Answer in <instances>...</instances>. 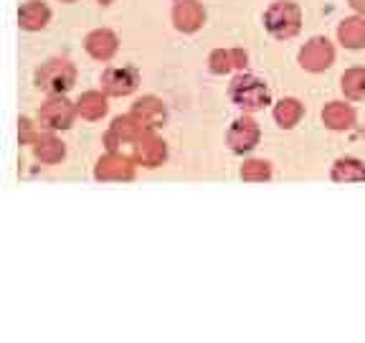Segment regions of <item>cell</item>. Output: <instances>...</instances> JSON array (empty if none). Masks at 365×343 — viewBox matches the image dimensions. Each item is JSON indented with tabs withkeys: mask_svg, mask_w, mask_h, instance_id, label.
<instances>
[{
	"mask_svg": "<svg viewBox=\"0 0 365 343\" xmlns=\"http://www.w3.org/2000/svg\"><path fill=\"white\" fill-rule=\"evenodd\" d=\"M259 135H262V132H259L257 122L251 120V117H239L234 125L228 127L226 143L234 153H246V150L257 148Z\"/></svg>",
	"mask_w": 365,
	"mask_h": 343,
	"instance_id": "ba28073f",
	"label": "cell"
},
{
	"mask_svg": "<svg viewBox=\"0 0 365 343\" xmlns=\"http://www.w3.org/2000/svg\"><path fill=\"white\" fill-rule=\"evenodd\" d=\"M97 3H102V6H109V3H114V0H97Z\"/></svg>",
	"mask_w": 365,
	"mask_h": 343,
	"instance_id": "4316f807",
	"label": "cell"
},
{
	"mask_svg": "<svg viewBox=\"0 0 365 343\" xmlns=\"http://www.w3.org/2000/svg\"><path fill=\"white\" fill-rule=\"evenodd\" d=\"M31 150H34V158L43 166H56L66 155V148L53 132H36L31 140Z\"/></svg>",
	"mask_w": 365,
	"mask_h": 343,
	"instance_id": "9c48e42d",
	"label": "cell"
},
{
	"mask_svg": "<svg viewBox=\"0 0 365 343\" xmlns=\"http://www.w3.org/2000/svg\"><path fill=\"white\" fill-rule=\"evenodd\" d=\"M76 104L68 102L63 94H51L38 107V122L46 130H68L76 120Z\"/></svg>",
	"mask_w": 365,
	"mask_h": 343,
	"instance_id": "277c9868",
	"label": "cell"
},
{
	"mask_svg": "<svg viewBox=\"0 0 365 343\" xmlns=\"http://www.w3.org/2000/svg\"><path fill=\"white\" fill-rule=\"evenodd\" d=\"M132 145H135V160L137 163H143L145 168L163 166V160L168 158L165 140L155 135L153 130H143L140 132V137H137Z\"/></svg>",
	"mask_w": 365,
	"mask_h": 343,
	"instance_id": "8992f818",
	"label": "cell"
},
{
	"mask_svg": "<svg viewBox=\"0 0 365 343\" xmlns=\"http://www.w3.org/2000/svg\"><path fill=\"white\" fill-rule=\"evenodd\" d=\"M132 117H135L140 125L145 127V130H155V127H160L163 122L168 120V109L165 104L160 102L158 97H143L137 99L135 104H132Z\"/></svg>",
	"mask_w": 365,
	"mask_h": 343,
	"instance_id": "7c38bea8",
	"label": "cell"
},
{
	"mask_svg": "<svg viewBox=\"0 0 365 343\" xmlns=\"http://www.w3.org/2000/svg\"><path fill=\"white\" fill-rule=\"evenodd\" d=\"M337 36H340V41L348 46V49H360V46H365V21H360V18H348L345 23H340Z\"/></svg>",
	"mask_w": 365,
	"mask_h": 343,
	"instance_id": "d6986e66",
	"label": "cell"
},
{
	"mask_svg": "<svg viewBox=\"0 0 365 343\" xmlns=\"http://www.w3.org/2000/svg\"><path fill=\"white\" fill-rule=\"evenodd\" d=\"M264 23H267V31L274 39H292L302 29V11L289 0H279L267 11Z\"/></svg>",
	"mask_w": 365,
	"mask_h": 343,
	"instance_id": "3957f363",
	"label": "cell"
},
{
	"mask_svg": "<svg viewBox=\"0 0 365 343\" xmlns=\"http://www.w3.org/2000/svg\"><path fill=\"white\" fill-rule=\"evenodd\" d=\"M302 117V104L297 99H282L277 107H274V120L279 122L282 127H294Z\"/></svg>",
	"mask_w": 365,
	"mask_h": 343,
	"instance_id": "ffe728a7",
	"label": "cell"
},
{
	"mask_svg": "<svg viewBox=\"0 0 365 343\" xmlns=\"http://www.w3.org/2000/svg\"><path fill=\"white\" fill-rule=\"evenodd\" d=\"M332 178L340 183L365 181V166L355 158H340L335 166H332Z\"/></svg>",
	"mask_w": 365,
	"mask_h": 343,
	"instance_id": "ac0fdd59",
	"label": "cell"
},
{
	"mask_svg": "<svg viewBox=\"0 0 365 343\" xmlns=\"http://www.w3.org/2000/svg\"><path fill=\"white\" fill-rule=\"evenodd\" d=\"M76 84V66L68 59L53 56L36 69V86L46 94H66Z\"/></svg>",
	"mask_w": 365,
	"mask_h": 343,
	"instance_id": "6da1fadb",
	"label": "cell"
},
{
	"mask_svg": "<svg viewBox=\"0 0 365 343\" xmlns=\"http://www.w3.org/2000/svg\"><path fill=\"white\" fill-rule=\"evenodd\" d=\"M140 84V71L135 66H109L102 74V89L107 97H127Z\"/></svg>",
	"mask_w": 365,
	"mask_h": 343,
	"instance_id": "5b68a950",
	"label": "cell"
},
{
	"mask_svg": "<svg viewBox=\"0 0 365 343\" xmlns=\"http://www.w3.org/2000/svg\"><path fill=\"white\" fill-rule=\"evenodd\" d=\"M269 176H272V168H269L267 160H249V163H244V168H241V178L244 181H269Z\"/></svg>",
	"mask_w": 365,
	"mask_h": 343,
	"instance_id": "7402d4cb",
	"label": "cell"
},
{
	"mask_svg": "<svg viewBox=\"0 0 365 343\" xmlns=\"http://www.w3.org/2000/svg\"><path fill=\"white\" fill-rule=\"evenodd\" d=\"M61 3H76V0H61Z\"/></svg>",
	"mask_w": 365,
	"mask_h": 343,
	"instance_id": "83f0119b",
	"label": "cell"
},
{
	"mask_svg": "<svg viewBox=\"0 0 365 343\" xmlns=\"http://www.w3.org/2000/svg\"><path fill=\"white\" fill-rule=\"evenodd\" d=\"M322 120H325V125L330 127V130H348L355 122V112L350 104L332 102V104H327L325 112H322Z\"/></svg>",
	"mask_w": 365,
	"mask_h": 343,
	"instance_id": "e0dca14e",
	"label": "cell"
},
{
	"mask_svg": "<svg viewBox=\"0 0 365 343\" xmlns=\"http://www.w3.org/2000/svg\"><path fill=\"white\" fill-rule=\"evenodd\" d=\"M143 130H145V127L140 125L132 114H122V117H117V120L112 122L107 137H104V143H107L109 150H114L117 145H122V143H135Z\"/></svg>",
	"mask_w": 365,
	"mask_h": 343,
	"instance_id": "9a60e30c",
	"label": "cell"
},
{
	"mask_svg": "<svg viewBox=\"0 0 365 343\" xmlns=\"http://www.w3.org/2000/svg\"><path fill=\"white\" fill-rule=\"evenodd\" d=\"M84 49L91 59H97V61H109V59L117 54V49H120V41H117V36H114L109 29H97L84 39Z\"/></svg>",
	"mask_w": 365,
	"mask_h": 343,
	"instance_id": "5bb4252c",
	"label": "cell"
},
{
	"mask_svg": "<svg viewBox=\"0 0 365 343\" xmlns=\"http://www.w3.org/2000/svg\"><path fill=\"white\" fill-rule=\"evenodd\" d=\"M231 102L236 107H241L244 112H257V109L267 107L272 94H269V86L264 84L259 76H249V74H241L231 81Z\"/></svg>",
	"mask_w": 365,
	"mask_h": 343,
	"instance_id": "7a4b0ae2",
	"label": "cell"
},
{
	"mask_svg": "<svg viewBox=\"0 0 365 343\" xmlns=\"http://www.w3.org/2000/svg\"><path fill=\"white\" fill-rule=\"evenodd\" d=\"M350 6H353V8H355V11L365 13V0H350Z\"/></svg>",
	"mask_w": 365,
	"mask_h": 343,
	"instance_id": "484cf974",
	"label": "cell"
},
{
	"mask_svg": "<svg viewBox=\"0 0 365 343\" xmlns=\"http://www.w3.org/2000/svg\"><path fill=\"white\" fill-rule=\"evenodd\" d=\"M342 91L345 97L350 99H360L365 94V69H348L342 74Z\"/></svg>",
	"mask_w": 365,
	"mask_h": 343,
	"instance_id": "44dd1931",
	"label": "cell"
},
{
	"mask_svg": "<svg viewBox=\"0 0 365 343\" xmlns=\"http://www.w3.org/2000/svg\"><path fill=\"white\" fill-rule=\"evenodd\" d=\"M335 59V49L327 39H312L299 54V64L307 71H325Z\"/></svg>",
	"mask_w": 365,
	"mask_h": 343,
	"instance_id": "30bf717a",
	"label": "cell"
},
{
	"mask_svg": "<svg viewBox=\"0 0 365 343\" xmlns=\"http://www.w3.org/2000/svg\"><path fill=\"white\" fill-rule=\"evenodd\" d=\"M208 69L213 74H228L234 66V51H223V49H216V51L208 56Z\"/></svg>",
	"mask_w": 365,
	"mask_h": 343,
	"instance_id": "603a6c76",
	"label": "cell"
},
{
	"mask_svg": "<svg viewBox=\"0 0 365 343\" xmlns=\"http://www.w3.org/2000/svg\"><path fill=\"white\" fill-rule=\"evenodd\" d=\"M203 21L205 13L200 8V3H195V0H178L175 8H173V23L182 34H195L203 26Z\"/></svg>",
	"mask_w": 365,
	"mask_h": 343,
	"instance_id": "4fadbf2b",
	"label": "cell"
},
{
	"mask_svg": "<svg viewBox=\"0 0 365 343\" xmlns=\"http://www.w3.org/2000/svg\"><path fill=\"white\" fill-rule=\"evenodd\" d=\"M94 178L97 181H132L135 178V166L127 155H120L109 150L107 155L97 160L94 166Z\"/></svg>",
	"mask_w": 365,
	"mask_h": 343,
	"instance_id": "52a82bcc",
	"label": "cell"
},
{
	"mask_svg": "<svg viewBox=\"0 0 365 343\" xmlns=\"http://www.w3.org/2000/svg\"><path fill=\"white\" fill-rule=\"evenodd\" d=\"M48 23H51V8L46 6L43 0H29V3H23L18 8V26H21V31L36 34V31H43Z\"/></svg>",
	"mask_w": 365,
	"mask_h": 343,
	"instance_id": "8fae6325",
	"label": "cell"
},
{
	"mask_svg": "<svg viewBox=\"0 0 365 343\" xmlns=\"http://www.w3.org/2000/svg\"><path fill=\"white\" fill-rule=\"evenodd\" d=\"M109 104H107V94L102 91H84L76 102V112L84 117V120H102L107 114Z\"/></svg>",
	"mask_w": 365,
	"mask_h": 343,
	"instance_id": "2e32d148",
	"label": "cell"
},
{
	"mask_svg": "<svg viewBox=\"0 0 365 343\" xmlns=\"http://www.w3.org/2000/svg\"><path fill=\"white\" fill-rule=\"evenodd\" d=\"M231 51H234V66L244 69L246 66V51H241V49H231Z\"/></svg>",
	"mask_w": 365,
	"mask_h": 343,
	"instance_id": "d4e9b609",
	"label": "cell"
},
{
	"mask_svg": "<svg viewBox=\"0 0 365 343\" xmlns=\"http://www.w3.org/2000/svg\"><path fill=\"white\" fill-rule=\"evenodd\" d=\"M34 135H36V130H34V125H31V120L29 117H21V120H18V143L31 145Z\"/></svg>",
	"mask_w": 365,
	"mask_h": 343,
	"instance_id": "cb8c5ba5",
	"label": "cell"
}]
</instances>
